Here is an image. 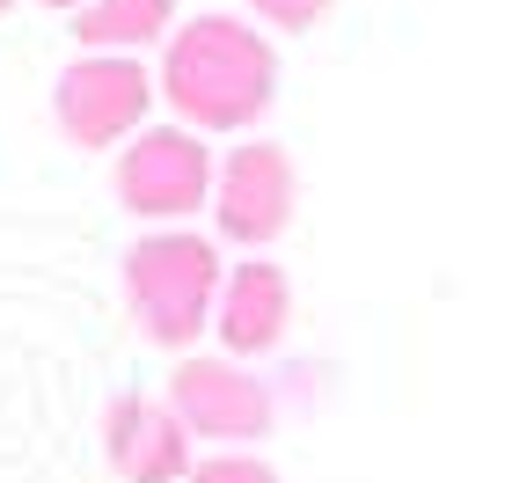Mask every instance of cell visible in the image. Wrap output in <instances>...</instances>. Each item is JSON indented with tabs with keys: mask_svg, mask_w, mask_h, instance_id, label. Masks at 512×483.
Here are the masks:
<instances>
[{
	"mask_svg": "<svg viewBox=\"0 0 512 483\" xmlns=\"http://www.w3.org/2000/svg\"><path fill=\"white\" fill-rule=\"evenodd\" d=\"M161 103L191 132H249L278 103V52L242 15H191L161 44Z\"/></svg>",
	"mask_w": 512,
	"mask_h": 483,
	"instance_id": "obj_1",
	"label": "cell"
},
{
	"mask_svg": "<svg viewBox=\"0 0 512 483\" xmlns=\"http://www.w3.org/2000/svg\"><path fill=\"white\" fill-rule=\"evenodd\" d=\"M220 286H227V264H220L213 235L154 227V235H139L125 249V308L139 322V337L176 352V359H191V344L213 337Z\"/></svg>",
	"mask_w": 512,
	"mask_h": 483,
	"instance_id": "obj_2",
	"label": "cell"
},
{
	"mask_svg": "<svg viewBox=\"0 0 512 483\" xmlns=\"http://www.w3.org/2000/svg\"><path fill=\"white\" fill-rule=\"evenodd\" d=\"M213 176L220 161L205 147V132L191 125H147L139 140L118 147V169H110V191L132 220L154 227H183L191 213H213Z\"/></svg>",
	"mask_w": 512,
	"mask_h": 483,
	"instance_id": "obj_3",
	"label": "cell"
},
{
	"mask_svg": "<svg viewBox=\"0 0 512 483\" xmlns=\"http://www.w3.org/2000/svg\"><path fill=\"white\" fill-rule=\"evenodd\" d=\"M154 96H161V81L139 59H125V52H81L52 81V118H59V132L74 147L103 154V147H125V140L147 132Z\"/></svg>",
	"mask_w": 512,
	"mask_h": 483,
	"instance_id": "obj_4",
	"label": "cell"
},
{
	"mask_svg": "<svg viewBox=\"0 0 512 483\" xmlns=\"http://www.w3.org/2000/svg\"><path fill=\"white\" fill-rule=\"evenodd\" d=\"M169 403H176V418L191 425V440H213V447H256V440H271V425H278L271 381L256 374L249 359H227V352L176 359Z\"/></svg>",
	"mask_w": 512,
	"mask_h": 483,
	"instance_id": "obj_5",
	"label": "cell"
},
{
	"mask_svg": "<svg viewBox=\"0 0 512 483\" xmlns=\"http://www.w3.org/2000/svg\"><path fill=\"white\" fill-rule=\"evenodd\" d=\"M293 213H300V169H293L286 140L227 147L220 176H213V227H220V242L264 257V249L293 227Z\"/></svg>",
	"mask_w": 512,
	"mask_h": 483,
	"instance_id": "obj_6",
	"label": "cell"
},
{
	"mask_svg": "<svg viewBox=\"0 0 512 483\" xmlns=\"http://www.w3.org/2000/svg\"><path fill=\"white\" fill-rule=\"evenodd\" d=\"M103 462L118 483H191L198 440L169 396H118L103 410Z\"/></svg>",
	"mask_w": 512,
	"mask_h": 483,
	"instance_id": "obj_7",
	"label": "cell"
},
{
	"mask_svg": "<svg viewBox=\"0 0 512 483\" xmlns=\"http://www.w3.org/2000/svg\"><path fill=\"white\" fill-rule=\"evenodd\" d=\"M293 330V279L278 257H242L220 286V315H213V337L227 359H264L278 352Z\"/></svg>",
	"mask_w": 512,
	"mask_h": 483,
	"instance_id": "obj_8",
	"label": "cell"
},
{
	"mask_svg": "<svg viewBox=\"0 0 512 483\" xmlns=\"http://www.w3.org/2000/svg\"><path fill=\"white\" fill-rule=\"evenodd\" d=\"M176 37V0H88L74 15V44L81 52H125L139 59L147 44Z\"/></svg>",
	"mask_w": 512,
	"mask_h": 483,
	"instance_id": "obj_9",
	"label": "cell"
},
{
	"mask_svg": "<svg viewBox=\"0 0 512 483\" xmlns=\"http://www.w3.org/2000/svg\"><path fill=\"white\" fill-rule=\"evenodd\" d=\"M191 483H278V469L264 454H249V447H220V454H205L191 469Z\"/></svg>",
	"mask_w": 512,
	"mask_h": 483,
	"instance_id": "obj_10",
	"label": "cell"
},
{
	"mask_svg": "<svg viewBox=\"0 0 512 483\" xmlns=\"http://www.w3.org/2000/svg\"><path fill=\"white\" fill-rule=\"evenodd\" d=\"M330 8H337V0H249V15L271 22V30H286V37H308Z\"/></svg>",
	"mask_w": 512,
	"mask_h": 483,
	"instance_id": "obj_11",
	"label": "cell"
},
{
	"mask_svg": "<svg viewBox=\"0 0 512 483\" xmlns=\"http://www.w3.org/2000/svg\"><path fill=\"white\" fill-rule=\"evenodd\" d=\"M37 8H66V15H81V8H88V0H37Z\"/></svg>",
	"mask_w": 512,
	"mask_h": 483,
	"instance_id": "obj_12",
	"label": "cell"
},
{
	"mask_svg": "<svg viewBox=\"0 0 512 483\" xmlns=\"http://www.w3.org/2000/svg\"><path fill=\"white\" fill-rule=\"evenodd\" d=\"M8 8H15V0H0V15H8Z\"/></svg>",
	"mask_w": 512,
	"mask_h": 483,
	"instance_id": "obj_13",
	"label": "cell"
}]
</instances>
